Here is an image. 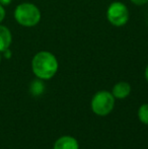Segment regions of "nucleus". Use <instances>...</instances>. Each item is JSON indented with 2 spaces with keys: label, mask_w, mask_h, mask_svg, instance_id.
Instances as JSON below:
<instances>
[{
  "label": "nucleus",
  "mask_w": 148,
  "mask_h": 149,
  "mask_svg": "<svg viewBox=\"0 0 148 149\" xmlns=\"http://www.w3.org/2000/svg\"><path fill=\"white\" fill-rule=\"evenodd\" d=\"M59 64L54 54L49 51L38 52L32 60L33 73L39 79L49 80L57 73Z\"/></svg>",
  "instance_id": "1"
},
{
  "label": "nucleus",
  "mask_w": 148,
  "mask_h": 149,
  "mask_svg": "<svg viewBox=\"0 0 148 149\" xmlns=\"http://www.w3.org/2000/svg\"><path fill=\"white\" fill-rule=\"evenodd\" d=\"M41 17L42 14L39 7L30 2L18 4L14 10V19L19 26L24 28L36 26L41 22Z\"/></svg>",
  "instance_id": "2"
},
{
  "label": "nucleus",
  "mask_w": 148,
  "mask_h": 149,
  "mask_svg": "<svg viewBox=\"0 0 148 149\" xmlns=\"http://www.w3.org/2000/svg\"><path fill=\"white\" fill-rule=\"evenodd\" d=\"M115 100H116V98L114 97L112 92L107 91V90L97 91L91 100V111L97 116H108L114 110Z\"/></svg>",
  "instance_id": "3"
},
{
  "label": "nucleus",
  "mask_w": 148,
  "mask_h": 149,
  "mask_svg": "<svg viewBox=\"0 0 148 149\" xmlns=\"http://www.w3.org/2000/svg\"><path fill=\"white\" fill-rule=\"evenodd\" d=\"M129 10L126 4L121 1H114L109 5L107 9V18L109 22L114 26L121 28L124 26L129 20Z\"/></svg>",
  "instance_id": "4"
},
{
  "label": "nucleus",
  "mask_w": 148,
  "mask_h": 149,
  "mask_svg": "<svg viewBox=\"0 0 148 149\" xmlns=\"http://www.w3.org/2000/svg\"><path fill=\"white\" fill-rule=\"evenodd\" d=\"M53 149H79V143L72 136H62L55 141Z\"/></svg>",
  "instance_id": "5"
},
{
  "label": "nucleus",
  "mask_w": 148,
  "mask_h": 149,
  "mask_svg": "<svg viewBox=\"0 0 148 149\" xmlns=\"http://www.w3.org/2000/svg\"><path fill=\"white\" fill-rule=\"evenodd\" d=\"M130 93L131 85L126 81H120V82L116 83L112 90V94L114 95V97L118 98V100H124V98L128 97Z\"/></svg>",
  "instance_id": "6"
},
{
  "label": "nucleus",
  "mask_w": 148,
  "mask_h": 149,
  "mask_svg": "<svg viewBox=\"0 0 148 149\" xmlns=\"http://www.w3.org/2000/svg\"><path fill=\"white\" fill-rule=\"evenodd\" d=\"M12 43V35L9 29L0 24V53L9 49Z\"/></svg>",
  "instance_id": "7"
},
{
  "label": "nucleus",
  "mask_w": 148,
  "mask_h": 149,
  "mask_svg": "<svg viewBox=\"0 0 148 149\" xmlns=\"http://www.w3.org/2000/svg\"><path fill=\"white\" fill-rule=\"evenodd\" d=\"M30 90H31V92H32L33 95H35V96L41 95V94L44 92V90H45V85H44L42 79L38 78L37 80L33 81L32 84H31Z\"/></svg>",
  "instance_id": "8"
},
{
  "label": "nucleus",
  "mask_w": 148,
  "mask_h": 149,
  "mask_svg": "<svg viewBox=\"0 0 148 149\" xmlns=\"http://www.w3.org/2000/svg\"><path fill=\"white\" fill-rule=\"evenodd\" d=\"M138 119L144 125H148V104H144L138 110Z\"/></svg>",
  "instance_id": "9"
},
{
  "label": "nucleus",
  "mask_w": 148,
  "mask_h": 149,
  "mask_svg": "<svg viewBox=\"0 0 148 149\" xmlns=\"http://www.w3.org/2000/svg\"><path fill=\"white\" fill-rule=\"evenodd\" d=\"M5 15H6V12H5V9H4V6L0 4V24L4 20Z\"/></svg>",
  "instance_id": "10"
},
{
  "label": "nucleus",
  "mask_w": 148,
  "mask_h": 149,
  "mask_svg": "<svg viewBox=\"0 0 148 149\" xmlns=\"http://www.w3.org/2000/svg\"><path fill=\"white\" fill-rule=\"evenodd\" d=\"M133 4L135 5H138V6H141V5H144V4L148 3V0H130Z\"/></svg>",
  "instance_id": "11"
},
{
  "label": "nucleus",
  "mask_w": 148,
  "mask_h": 149,
  "mask_svg": "<svg viewBox=\"0 0 148 149\" xmlns=\"http://www.w3.org/2000/svg\"><path fill=\"white\" fill-rule=\"evenodd\" d=\"M11 2H12V0H0V4H1V5H3V6L9 5Z\"/></svg>",
  "instance_id": "12"
},
{
  "label": "nucleus",
  "mask_w": 148,
  "mask_h": 149,
  "mask_svg": "<svg viewBox=\"0 0 148 149\" xmlns=\"http://www.w3.org/2000/svg\"><path fill=\"white\" fill-rule=\"evenodd\" d=\"M144 75H145V79H146L147 82H148V64H147L146 68H145V73H144Z\"/></svg>",
  "instance_id": "13"
},
{
  "label": "nucleus",
  "mask_w": 148,
  "mask_h": 149,
  "mask_svg": "<svg viewBox=\"0 0 148 149\" xmlns=\"http://www.w3.org/2000/svg\"><path fill=\"white\" fill-rule=\"evenodd\" d=\"M0 63H1V56H0Z\"/></svg>",
  "instance_id": "14"
}]
</instances>
